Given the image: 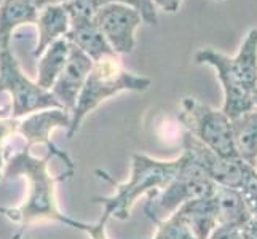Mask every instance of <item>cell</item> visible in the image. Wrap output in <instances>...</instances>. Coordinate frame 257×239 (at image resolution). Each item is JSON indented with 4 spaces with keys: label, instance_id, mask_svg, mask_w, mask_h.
Segmentation results:
<instances>
[{
    "label": "cell",
    "instance_id": "1",
    "mask_svg": "<svg viewBox=\"0 0 257 239\" xmlns=\"http://www.w3.org/2000/svg\"><path fill=\"white\" fill-rule=\"evenodd\" d=\"M10 144L15 147V152L4 148V179L24 177L28 180V196H26V201L21 207L15 209L13 222L21 225L39 222H59L75 229L80 228V220L67 217L58 207L56 183L66 180L67 177H55L48 171V163L55 155L48 152L43 158H35L31 153V147L24 140L23 144L15 145L12 139Z\"/></svg>",
    "mask_w": 257,
    "mask_h": 239
},
{
    "label": "cell",
    "instance_id": "2",
    "mask_svg": "<svg viewBox=\"0 0 257 239\" xmlns=\"http://www.w3.org/2000/svg\"><path fill=\"white\" fill-rule=\"evenodd\" d=\"M195 63L216 70L224 90L222 112L230 120L255 109L257 86V29H251L235 56H227L212 48L195 53Z\"/></svg>",
    "mask_w": 257,
    "mask_h": 239
},
{
    "label": "cell",
    "instance_id": "3",
    "mask_svg": "<svg viewBox=\"0 0 257 239\" xmlns=\"http://www.w3.org/2000/svg\"><path fill=\"white\" fill-rule=\"evenodd\" d=\"M181 163V156L170 159V161H163V159L150 158L144 153H133L131 177L130 180L123 183H117L105 171L96 169L94 174L107 180L115 188V194H112V196L93 198V202L102 206L101 218L105 222H109L110 218H130V212L131 207L135 206V202L144 194L147 196L150 193L165 188L179 172Z\"/></svg>",
    "mask_w": 257,
    "mask_h": 239
},
{
    "label": "cell",
    "instance_id": "4",
    "mask_svg": "<svg viewBox=\"0 0 257 239\" xmlns=\"http://www.w3.org/2000/svg\"><path fill=\"white\" fill-rule=\"evenodd\" d=\"M152 85V80L128 72L121 67L118 56L102 58L94 61L93 67L88 74L85 85L78 94L77 104L70 113V126L67 129V137L72 139L90 112L109 97L121 91H146Z\"/></svg>",
    "mask_w": 257,
    "mask_h": 239
},
{
    "label": "cell",
    "instance_id": "5",
    "mask_svg": "<svg viewBox=\"0 0 257 239\" xmlns=\"http://www.w3.org/2000/svg\"><path fill=\"white\" fill-rule=\"evenodd\" d=\"M181 167L174 179L165 188L147 194L144 214L157 225L168 218L187 201L211 196L214 194L217 185L212 182L201 166L182 150Z\"/></svg>",
    "mask_w": 257,
    "mask_h": 239
},
{
    "label": "cell",
    "instance_id": "6",
    "mask_svg": "<svg viewBox=\"0 0 257 239\" xmlns=\"http://www.w3.org/2000/svg\"><path fill=\"white\" fill-rule=\"evenodd\" d=\"M177 118L211 152L224 158H240L233 142L232 120L222 110L212 109L195 97H184Z\"/></svg>",
    "mask_w": 257,
    "mask_h": 239
},
{
    "label": "cell",
    "instance_id": "7",
    "mask_svg": "<svg viewBox=\"0 0 257 239\" xmlns=\"http://www.w3.org/2000/svg\"><path fill=\"white\" fill-rule=\"evenodd\" d=\"M0 91L12 96V118L23 117L47 109H63L51 91L40 88L24 75L20 63L10 48L0 50Z\"/></svg>",
    "mask_w": 257,
    "mask_h": 239
},
{
    "label": "cell",
    "instance_id": "8",
    "mask_svg": "<svg viewBox=\"0 0 257 239\" xmlns=\"http://www.w3.org/2000/svg\"><path fill=\"white\" fill-rule=\"evenodd\" d=\"M182 150L187 152L201 166V169L219 187L235 188L240 191L246 180L255 171L241 158H224L211 152L208 147L195 139L189 131H185L182 136Z\"/></svg>",
    "mask_w": 257,
    "mask_h": 239
},
{
    "label": "cell",
    "instance_id": "9",
    "mask_svg": "<svg viewBox=\"0 0 257 239\" xmlns=\"http://www.w3.org/2000/svg\"><path fill=\"white\" fill-rule=\"evenodd\" d=\"M110 48L117 55H130L136 47V29L143 23L141 15L123 4H104L94 16Z\"/></svg>",
    "mask_w": 257,
    "mask_h": 239
},
{
    "label": "cell",
    "instance_id": "10",
    "mask_svg": "<svg viewBox=\"0 0 257 239\" xmlns=\"http://www.w3.org/2000/svg\"><path fill=\"white\" fill-rule=\"evenodd\" d=\"M70 126V113L64 109H47L34 112L28 117L20 120L18 126V136H20L29 147L32 145H45L48 152H51L56 158L66 164L67 169H74V163L70 156L59 150L55 144L51 142V132L59 128Z\"/></svg>",
    "mask_w": 257,
    "mask_h": 239
},
{
    "label": "cell",
    "instance_id": "11",
    "mask_svg": "<svg viewBox=\"0 0 257 239\" xmlns=\"http://www.w3.org/2000/svg\"><path fill=\"white\" fill-rule=\"evenodd\" d=\"M91 67L93 61L82 50H78L75 45L70 43L67 63L50 90L51 94L55 96V99L61 104V107L66 112L72 113L78 99V94L82 91Z\"/></svg>",
    "mask_w": 257,
    "mask_h": 239
},
{
    "label": "cell",
    "instance_id": "12",
    "mask_svg": "<svg viewBox=\"0 0 257 239\" xmlns=\"http://www.w3.org/2000/svg\"><path fill=\"white\" fill-rule=\"evenodd\" d=\"M64 39L78 50H82L93 63L102 58L118 56L110 48L94 20H70L69 31Z\"/></svg>",
    "mask_w": 257,
    "mask_h": 239
},
{
    "label": "cell",
    "instance_id": "13",
    "mask_svg": "<svg viewBox=\"0 0 257 239\" xmlns=\"http://www.w3.org/2000/svg\"><path fill=\"white\" fill-rule=\"evenodd\" d=\"M35 26H37L39 39L32 55L34 58H39L53 42L66 37L70 26V20L63 4H51L39 10Z\"/></svg>",
    "mask_w": 257,
    "mask_h": 239
},
{
    "label": "cell",
    "instance_id": "14",
    "mask_svg": "<svg viewBox=\"0 0 257 239\" xmlns=\"http://www.w3.org/2000/svg\"><path fill=\"white\" fill-rule=\"evenodd\" d=\"M39 10L28 0L0 2V50L10 48L13 32L23 24H35Z\"/></svg>",
    "mask_w": 257,
    "mask_h": 239
},
{
    "label": "cell",
    "instance_id": "15",
    "mask_svg": "<svg viewBox=\"0 0 257 239\" xmlns=\"http://www.w3.org/2000/svg\"><path fill=\"white\" fill-rule=\"evenodd\" d=\"M197 239H208L217 226L214 194L187 201L179 207Z\"/></svg>",
    "mask_w": 257,
    "mask_h": 239
},
{
    "label": "cell",
    "instance_id": "16",
    "mask_svg": "<svg viewBox=\"0 0 257 239\" xmlns=\"http://www.w3.org/2000/svg\"><path fill=\"white\" fill-rule=\"evenodd\" d=\"M216 210H217V225H228L241 228L251 217L241 193L235 188L219 187L214 191Z\"/></svg>",
    "mask_w": 257,
    "mask_h": 239
},
{
    "label": "cell",
    "instance_id": "17",
    "mask_svg": "<svg viewBox=\"0 0 257 239\" xmlns=\"http://www.w3.org/2000/svg\"><path fill=\"white\" fill-rule=\"evenodd\" d=\"M70 43L63 37L56 42H53L51 45L42 53L37 64V83L43 90L50 91L53 85H55L56 78L63 72V69L67 63L69 58Z\"/></svg>",
    "mask_w": 257,
    "mask_h": 239
},
{
    "label": "cell",
    "instance_id": "18",
    "mask_svg": "<svg viewBox=\"0 0 257 239\" xmlns=\"http://www.w3.org/2000/svg\"><path fill=\"white\" fill-rule=\"evenodd\" d=\"M232 129L238 156L254 167L257 159V110L254 109L233 118Z\"/></svg>",
    "mask_w": 257,
    "mask_h": 239
},
{
    "label": "cell",
    "instance_id": "19",
    "mask_svg": "<svg viewBox=\"0 0 257 239\" xmlns=\"http://www.w3.org/2000/svg\"><path fill=\"white\" fill-rule=\"evenodd\" d=\"M154 239H197L192 231L184 214L177 209L176 212L157 223V234Z\"/></svg>",
    "mask_w": 257,
    "mask_h": 239
},
{
    "label": "cell",
    "instance_id": "20",
    "mask_svg": "<svg viewBox=\"0 0 257 239\" xmlns=\"http://www.w3.org/2000/svg\"><path fill=\"white\" fill-rule=\"evenodd\" d=\"M102 0H66L63 7L69 15V20H94Z\"/></svg>",
    "mask_w": 257,
    "mask_h": 239
},
{
    "label": "cell",
    "instance_id": "21",
    "mask_svg": "<svg viewBox=\"0 0 257 239\" xmlns=\"http://www.w3.org/2000/svg\"><path fill=\"white\" fill-rule=\"evenodd\" d=\"M102 4H123L136 10L143 18V23L150 26H157L158 23L157 8L152 0H102Z\"/></svg>",
    "mask_w": 257,
    "mask_h": 239
},
{
    "label": "cell",
    "instance_id": "22",
    "mask_svg": "<svg viewBox=\"0 0 257 239\" xmlns=\"http://www.w3.org/2000/svg\"><path fill=\"white\" fill-rule=\"evenodd\" d=\"M20 120L16 118H0V148H4L13 137L18 136Z\"/></svg>",
    "mask_w": 257,
    "mask_h": 239
},
{
    "label": "cell",
    "instance_id": "23",
    "mask_svg": "<svg viewBox=\"0 0 257 239\" xmlns=\"http://www.w3.org/2000/svg\"><path fill=\"white\" fill-rule=\"evenodd\" d=\"M78 231H83L88 236H91V239H109L107 236V222L102 218L97 220L96 223H80Z\"/></svg>",
    "mask_w": 257,
    "mask_h": 239
},
{
    "label": "cell",
    "instance_id": "24",
    "mask_svg": "<svg viewBox=\"0 0 257 239\" xmlns=\"http://www.w3.org/2000/svg\"><path fill=\"white\" fill-rule=\"evenodd\" d=\"M208 239H241V229L228 225H217Z\"/></svg>",
    "mask_w": 257,
    "mask_h": 239
},
{
    "label": "cell",
    "instance_id": "25",
    "mask_svg": "<svg viewBox=\"0 0 257 239\" xmlns=\"http://www.w3.org/2000/svg\"><path fill=\"white\" fill-rule=\"evenodd\" d=\"M155 8H160V10L166 13H176L181 8L182 0H152Z\"/></svg>",
    "mask_w": 257,
    "mask_h": 239
},
{
    "label": "cell",
    "instance_id": "26",
    "mask_svg": "<svg viewBox=\"0 0 257 239\" xmlns=\"http://www.w3.org/2000/svg\"><path fill=\"white\" fill-rule=\"evenodd\" d=\"M31 5H34L37 10H42L43 7L51 5V4H63V0H28Z\"/></svg>",
    "mask_w": 257,
    "mask_h": 239
},
{
    "label": "cell",
    "instance_id": "27",
    "mask_svg": "<svg viewBox=\"0 0 257 239\" xmlns=\"http://www.w3.org/2000/svg\"><path fill=\"white\" fill-rule=\"evenodd\" d=\"M0 214L5 215L7 218L13 220V217H15V209H10V207H4V206H0Z\"/></svg>",
    "mask_w": 257,
    "mask_h": 239
},
{
    "label": "cell",
    "instance_id": "28",
    "mask_svg": "<svg viewBox=\"0 0 257 239\" xmlns=\"http://www.w3.org/2000/svg\"><path fill=\"white\" fill-rule=\"evenodd\" d=\"M4 164H5L4 148H0V182H2V179H4V172H2V169H4Z\"/></svg>",
    "mask_w": 257,
    "mask_h": 239
},
{
    "label": "cell",
    "instance_id": "29",
    "mask_svg": "<svg viewBox=\"0 0 257 239\" xmlns=\"http://www.w3.org/2000/svg\"><path fill=\"white\" fill-rule=\"evenodd\" d=\"M12 115V107H0V118H8Z\"/></svg>",
    "mask_w": 257,
    "mask_h": 239
},
{
    "label": "cell",
    "instance_id": "30",
    "mask_svg": "<svg viewBox=\"0 0 257 239\" xmlns=\"http://www.w3.org/2000/svg\"><path fill=\"white\" fill-rule=\"evenodd\" d=\"M255 110H257V86H255Z\"/></svg>",
    "mask_w": 257,
    "mask_h": 239
},
{
    "label": "cell",
    "instance_id": "31",
    "mask_svg": "<svg viewBox=\"0 0 257 239\" xmlns=\"http://www.w3.org/2000/svg\"><path fill=\"white\" fill-rule=\"evenodd\" d=\"M254 169H255V172H257V159H255V164H254Z\"/></svg>",
    "mask_w": 257,
    "mask_h": 239
},
{
    "label": "cell",
    "instance_id": "32",
    "mask_svg": "<svg viewBox=\"0 0 257 239\" xmlns=\"http://www.w3.org/2000/svg\"><path fill=\"white\" fill-rule=\"evenodd\" d=\"M217 2H222V0H217Z\"/></svg>",
    "mask_w": 257,
    "mask_h": 239
},
{
    "label": "cell",
    "instance_id": "33",
    "mask_svg": "<svg viewBox=\"0 0 257 239\" xmlns=\"http://www.w3.org/2000/svg\"><path fill=\"white\" fill-rule=\"evenodd\" d=\"M63 2H66V0H63Z\"/></svg>",
    "mask_w": 257,
    "mask_h": 239
},
{
    "label": "cell",
    "instance_id": "34",
    "mask_svg": "<svg viewBox=\"0 0 257 239\" xmlns=\"http://www.w3.org/2000/svg\"><path fill=\"white\" fill-rule=\"evenodd\" d=\"M0 2H2V0H0Z\"/></svg>",
    "mask_w": 257,
    "mask_h": 239
},
{
    "label": "cell",
    "instance_id": "35",
    "mask_svg": "<svg viewBox=\"0 0 257 239\" xmlns=\"http://www.w3.org/2000/svg\"><path fill=\"white\" fill-rule=\"evenodd\" d=\"M241 239H243V237H241Z\"/></svg>",
    "mask_w": 257,
    "mask_h": 239
}]
</instances>
